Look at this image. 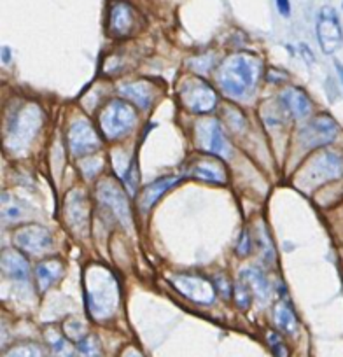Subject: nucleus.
Here are the masks:
<instances>
[{"mask_svg": "<svg viewBox=\"0 0 343 357\" xmlns=\"http://www.w3.org/2000/svg\"><path fill=\"white\" fill-rule=\"evenodd\" d=\"M261 61L254 54L238 53L226 58L218 70V82L228 97L243 98L256 86Z\"/></svg>", "mask_w": 343, "mask_h": 357, "instance_id": "f03ea898", "label": "nucleus"}, {"mask_svg": "<svg viewBox=\"0 0 343 357\" xmlns=\"http://www.w3.org/2000/svg\"><path fill=\"white\" fill-rule=\"evenodd\" d=\"M119 93L137 105L139 109H149L154 100V88L153 84L146 81H137V82H126V84L119 86Z\"/></svg>", "mask_w": 343, "mask_h": 357, "instance_id": "f3484780", "label": "nucleus"}, {"mask_svg": "<svg viewBox=\"0 0 343 357\" xmlns=\"http://www.w3.org/2000/svg\"><path fill=\"white\" fill-rule=\"evenodd\" d=\"M179 181L181 177H177V175H168V177H161L158 178V181H154V183H151L149 186L144 190L142 198H140V208H142L144 212L149 211V208L160 200V197H163L165 191L176 186Z\"/></svg>", "mask_w": 343, "mask_h": 357, "instance_id": "412c9836", "label": "nucleus"}, {"mask_svg": "<svg viewBox=\"0 0 343 357\" xmlns=\"http://www.w3.org/2000/svg\"><path fill=\"white\" fill-rule=\"evenodd\" d=\"M336 68H338V75H340V79H342V84H343V65L336 63Z\"/></svg>", "mask_w": 343, "mask_h": 357, "instance_id": "e433bc0d", "label": "nucleus"}, {"mask_svg": "<svg viewBox=\"0 0 343 357\" xmlns=\"http://www.w3.org/2000/svg\"><path fill=\"white\" fill-rule=\"evenodd\" d=\"M184 107L197 114H207L218 104V95L214 89L201 79H186L179 89Z\"/></svg>", "mask_w": 343, "mask_h": 357, "instance_id": "423d86ee", "label": "nucleus"}, {"mask_svg": "<svg viewBox=\"0 0 343 357\" xmlns=\"http://www.w3.org/2000/svg\"><path fill=\"white\" fill-rule=\"evenodd\" d=\"M84 294L88 312L95 321H107L119 307V284L111 270L91 264L84 273Z\"/></svg>", "mask_w": 343, "mask_h": 357, "instance_id": "f257e3e1", "label": "nucleus"}, {"mask_svg": "<svg viewBox=\"0 0 343 357\" xmlns=\"http://www.w3.org/2000/svg\"><path fill=\"white\" fill-rule=\"evenodd\" d=\"M250 249H252V243H250V236H249V231H242V235H240L238 238V243H236V254H238L240 257H245L250 254Z\"/></svg>", "mask_w": 343, "mask_h": 357, "instance_id": "473e14b6", "label": "nucleus"}, {"mask_svg": "<svg viewBox=\"0 0 343 357\" xmlns=\"http://www.w3.org/2000/svg\"><path fill=\"white\" fill-rule=\"evenodd\" d=\"M63 215L72 231L79 236L88 235L90 229V207L82 191H70L65 198Z\"/></svg>", "mask_w": 343, "mask_h": 357, "instance_id": "f8f14e48", "label": "nucleus"}, {"mask_svg": "<svg viewBox=\"0 0 343 357\" xmlns=\"http://www.w3.org/2000/svg\"><path fill=\"white\" fill-rule=\"evenodd\" d=\"M277 8H279V13L282 16H289L291 15L289 0H277Z\"/></svg>", "mask_w": 343, "mask_h": 357, "instance_id": "72a5a7b5", "label": "nucleus"}, {"mask_svg": "<svg viewBox=\"0 0 343 357\" xmlns=\"http://www.w3.org/2000/svg\"><path fill=\"white\" fill-rule=\"evenodd\" d=\"M77 352L79 357H102L100 343L91 335H88L82 342L77 343Z\"/></svg>", "mask_w": 343, "mask_h": 357, "instance_id": "a878e982", "label": "nucleus"}, {"mask_svg": "<svg viewBox=\"0 0 343 357\" xmlns=\"http://www.w3.org/2000/svg\"><path fill=\"white\" fill-rule=\"evenodd\" d=\"M81 170H82V174H84V177L93 178L95 175L102 170V158L95 156V158H90V160L82 161Z\"/></svg>", "mask_w": 343, "mask_h": 357, "instance_id": "c756f323", "label": "nucleus"}, {"mask_svg": "<svg viewBox=\"0 0 343 357\" xmlns=\"http://www.w3.org/2000/svg\"><path fill=\"white\" fill-rule=\"evenodd\" d=\"M2 273L4 277L18 282H26L30 277V266L20 250L6 249L2 252Z\"/></svg>", "mask_w": 343, "mask_h": 357, "instance_id": "2eb2a0df", "label": "nucleus"}, {"mask_svg": "<svg viewBox=\"0 0 343 357\" xmlns=\"http://www.w3.org/2000/svg\"><path fill=\"white\" fill-rule=\"evenodd\" d=\"M97 197L98 200H100V204H104L105 207L111 208L112 214H114L116 218H118V221L121 222V226L130 228L132 215H130L128 202H126L125 193H123L121 188L118 186V183H114L112 178H104V181L97 186Z\"/></svg>", "mask_w": 343, "mask_h": 357, "instance_id": "ddd939ff", "label": "nucleus"}, {"mask_svg": "<svg viewBox=\"0 0 343 357\" xmlns=\"http://www.w3.org/2000/svg\"><path fill=\"white\" fill-rule=\"evenodd\" d=\"M343 175V156L333 151H322L310 160V163L298 175V184L303 190H315L317 186L335 181Z\"/></svg>", "mask_w": 343, "mask_h": 357, "instance_id": "7ed1b4c3", "label": "nucleus"}, {"mask_svg": "<svg viewBox=\"0 0 343 357\" xmlns=\"http://www.w3.org/2000/svg\"><path fill=\"white\" fill-rule=\"evenodd\" d=\"M338 133V123H336L331 116L321 114L301 128L300 140L305 147H308V149H317V147L328 146V144L335 142Z\"/></svg>", "mask_w": 343, "mask_h": 357, "instance_id": "0eeeda50", "label": "nucleus"}, {"mask_svg": "<svg viewBox=\"0 0 343 357\" xmlns=\"http://www.w3.org/2000/svg\"><path fill=\"white\" fill-rule=\"evenodd\" d=\"M61 275H63V264H61L60 259L43 261L36 268V279L43 293L49 289L51 286H54L61 279Z\"/></svg>", "mask_w": 343, "mask_h": 357, "instance_id": "4be33fe9", "label": "nucleus"}, {"mask_svg": "<svg viewBox=\"0 0 343 357\" xmlns=\"http://www.w3.org/2000/svg\"><path fill=\"white\" fill-rule=\"evenodd\" d=\"M61 328H63L65 336H67L70 342L79 343V342H82L86 336H88V329H86V324L81 321V319L70 317L68 321L63 322V326H61Z\"/></svg>", "mask_w": 343, "mask_h": 357, "instance_id": "393cba45", "label": "nucleus"}, {"mask_svg": "<svg viewBox=\"0 0 343 357\" xmlns=\"http://www.w3.org/2000/svg\"><path fill=\"white\" fill-rule=\"evenodd\" d=\"M280 102H282L284 109L296 119L307 118L312 112L310 98L298 88L284 89L282 93H280Z\"/></svg>", "mask_w": 343, "mask_h": 357, "instance_id": "a211bd4d", "label": "nucleus"}, {"mask_svg": "<svg viewBox=\"0 0 343 357\" xmlns=\"http://www.w3.org/2000/svg\"><path fill=\"white\" fill-rule=\"evenodd\" d=\"M240 280H243V282L250 287L254 296L259 301H263V303H266V301L270 300V296H272V287H270L268 279H266L265 273H263L259 268H245V270L240 273Z\"/></svg>", "mask_w": 343, "mask_h": 357, "instance_id": "aec40b11", "label": "nucleus"}, {"mask_svg": "<svg viewBox=\"0 0 343 357\" xmlns=\"http://www.w3.org/2000/svg\"><path fill=\"white\" fill-rule=\"evenodd\" d=\"M257 243H259V247H263V256H265V259L273 261V245L270 243L268 235H266V231L263 226H261V233L257 235Z\"/></svg>", "mask_w": 343, "mask_h": 357, "instance_id": "2f4dec72", "label": "nucleus"}, {"mask_svg": "<svg viewBox=\"0 0 343 357\" xmlns=\"http://www.w3.org/2000/svg\"><path fill=\"white\" fill-rule=\"evenodd\" d=\"M190 174L193 177L200 178V181L212 184H226V181H228V172H226L224 165L219 160H215V158L197 161Z\"/></svg>", "mask_w": 343, "mask_h": 357, "instance_id": "dca6fc26", "label": "nucleus"}, {"mask_svg": "<svg viewBox=\"0 0 343 357\" xmlns=\"http://www.w3.org/2000/svg\"><path fill=\"white\" fill-rule=\"evenodd\" d=\"M198 147L205 153L215 154L219 158H228L231 154L228 139L222 132L221 125L215 119H204L197 125Z\"/></svg>", "mask_w": 343, "mask_h": 357, "instance_id": "1a4fd4ad", "label": "nucleus"}, {"mask_svg": "<svg viewBox=\"0 0 343 357\" xmlns=\"http://www.w3.org/2000/svg\"><path fill=\"white\" fill-rule=\"evenodd\" d=\"M2 218L4 221L13 222V221H18L22 218V207L16 204H11V198L6 197L4 195V211H2Z\"/></svg>", "mask_w": 343, "mask_h": 357, "instance_id": "c85d7f7f", "label": "nucleus"}, {"mask_svg": "<svg viewBox=\"0 0 343 357\" xmlns=\"http://www.w3.org/2000/svg\"><path fill=\"white\" fill-rule=\"evenodd\" d=\"M121 357H144V356L135 349V347H126V349L123 350Z\"/></svg>", "mask_w": 343, "mask_h": 357, "instance_id": "f704fd0d", "label": "nucleus"}, {"mask_svg": "<svg viewBox=\"0 0 343 357\" xmlns=\"http://www.w3.org/2000/svg\"><path fill=\"white\" fill-rule=\"evenodd\" d=\"M170 280L183 296L195 301V303L208 305L215 300V287L204 277L181 273V275H174Z\"/></svg>", "mask_w": 343, "mask_h": 357, "instance_id": "4468645a", "label": "nucleus"}, {"mask_svg": "<svg viewBox=\"0 0 343 357\" xmlns=\"http://www.w3.org/2000/svg\"><path fill=\"white\" fill-rule=\"evenodd\" d=\"M43 125V112L39 105L29 104L23 109H20L18 114L11 121L8 130V140L6 146L13 153H22L32 144Z\"/></svg>", "mask_w": 343, "mask_h": 357, "instance_id": "20e7f679", "label": "nucleus"}, {"mask_svg": "<svg viewBox=\"0 0 343 357\" xmlns=\"http://www.w3.org/2000/svg\"><path fill=\"white\" fill-rule=\"evenodd\" d=\"M273 321L279 326L280 331L284 333H294L298 328V319L294 315L293 308L286 303V301H279L273 308Z\"/></svg>", "mask_w": 343, "mask_h": 357, "instance_id": "5701e85b", "label": "nucleus"}, {"mask_svg": "<svg viewBox=\"0 0 343 357\" xmlns=\"http://www.w3.org/2000/svg\"><path fill=\"white\" fill-rule=\"evenodd\" d=\"M133 26V9L126 2H116L109 15V30L114 37L128 36Z\"/></svg>", "mask_w": 343, "mask_h": 357, "instance_id": "6ab92c4d", "label": "nucleus"}, {"mask_svg": "<svg viewBox=\"0 0 343 357\" xmlns=\"http://www.w3.org/2000/svg\"><path fill=\"white\" fill-rule=\"evenodd\" d=\"M15 245L22 252L32 254V256H40L47 252L53 245V236L49 229L40 225H25L15 231Z\"/></svg>", "mask_w": 343, "mask_h": 357, "instance_id": "9d476101", "label": "nucleus"}, {"mask_svg": "<svg viewBox=\"0 0 343 357\" xmlns=\"http://www.w3.org/2000/svg\"><path fill=\"white\" fill-rule=\"evenodd\" d=\"M2 61H9V47H4V50H2Z\"/></svg>", "mask_w": 343, "mask_h": 357, "instance_id": "c9c22d12", "label": "nucleus"}, {"mask_svg": "<svg viewBox=\"0 0 343 357\" xmlns=\"http://www.w3.org/2000/svg\"><path fill=\"white\" fill-rule=\"evenodd\" d=\"M4 357H44L43 350L33 343H23L9 350Z\"/></svg>", "mask_w": 343, "mask_h": 357, "instance_id": "bb28decb", "label": "nucleus"}, {"mask_svg": "<svg viewBox=\"0 0 343 357\" xmlns=\"http://www.w3.org/2000/svg\"><path fill=\"white\" fill-rule=\"evenodd\" d=\"M268 343L270 347H272L273 354H275L277 357H289V352H287V347L284 345L282 338H280L277 333H268Z\"/></svg>", "mask_w": 343, "mask_h": 357, "instance_id": "7c9ffc66", "label": "nucleus"}, {"mask_svg": "<svg viewBox=\"0 0 343 357\" xmlns=\"http://www.w3.org/2000/svg\"><path fill=\"white\" fill-rule=\"evenodd\" d=\"M317 39L326 54H333L342 47L343 30L338 15L331 6L321 9L317 18Z\"/></svg>", "mask_w": 343, "mask_h": 357, "instance_id": "6e6552de", "label": "nucleus"}, {"mask_svg": "<svg viewBox=\"0 0 343 357\" xmlns=\"http://www.w3.org/2000/svg\"><path fill=\"white\" fill-rule=\"evenodd\" d=\"M47 338H49V343L56 357H79V352L75 350V347L70 345L67 336H61L60 333L51 331Z\"/></svg>", "mask_w": 343, "mask_h": 357, "instance_id": "b1692460", "label": "nucleus"}, {"mask_svg": "<svg viewBox=\"0 0 343 357\" xmlns=\"http://www.w3.org/2000/svg\"><path fill=\"white\" fill-rule=\"evenodd\" d=\"M137 121V112L132 104L125 100L109 102L100 114V128L109 140H114L128 133Z\"/></svg>", "mask_w": 343, "mask_h": 357, "instance_id": "39448f33", "label": "nucleus"}, {"mask_svg": "<svg viewBox=\"0 0 343 357\" xmlns=\"http://www.w3.org/2000/svg\"><path fill=\"white\" fill-rule=\"evenodd\" d=\"M250 300H252V293H250V287L247 286L243 280H240L238 284L235 286V301L240 308H249Z\"/></svg>", "mask_w": 343, "mask_h": 357, "instance_id": "cd10ccee", "label": "nucleus"}, {"mask_svg": "<svg viewBox=\"0 0 343 357\" xmlns=\"http://www.w3.org/2000/svg\"><path fill=\"white\" fill-rule=\"evenodd\" d=\"M67 142L68 149H70L74 156L93 154L102 146L95 128L86 119H77V121L72 123L67 132Z\"/></svg>", "mask_w": 343, "mask_h": 357, "instance_id": "9b49d317", "label": "nucleus"}]
</instances>
